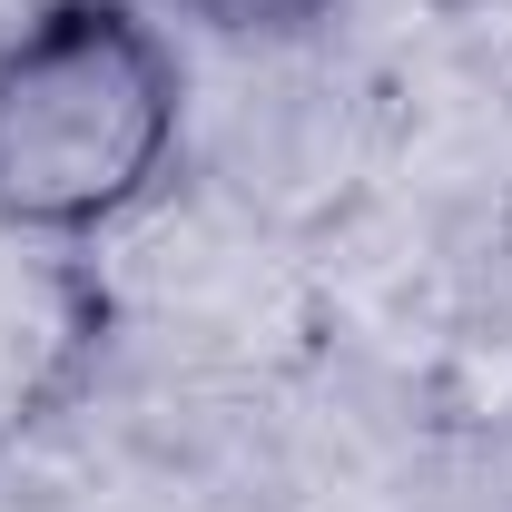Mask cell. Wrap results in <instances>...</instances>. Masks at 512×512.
<instances>
[{"instance_id":"cell-1","label":"cell","mask_w":512,"mask_h":512,"mask_svg":"<svg viewBox=\"0 0 512 512\" xmlns=\"http://www.w3.org/2000/svg\"><path fill=\"white\" fill-rule=\"evenodd\" d=\"M178 158V50L138 0H50L0 50V217L99 237L138 217Z\"/></svg>"},{"instance_id":"cell-2","label":"cell","mask_w":512,"mask_h":512,"mask_svg":"<svg viewBox=\"0 0 512 512\" xmlns=\"http://www.w3.org/2000/svg\"><path fill=\"white\" fill-rule=\"evenodd\" d=\"M109 345V286L79 237L0 217V463L30 444Z\"/></svg>"},{"instance_id":"cell-3","label":"cell","mask_w":512,"mask_h":512,"mask_svg":"<svg viewBox=\"0 0 512 512\" xmlns=\"http://www.w3.org/2000/svg\"><path fill=\"white\" fill-rule=\"evenodd\" d=\"M197 20H217V30H296V20H316L325 0H178Z\"/></svg>"}]
</instances>
